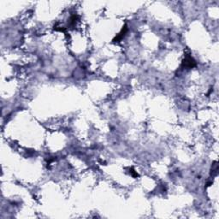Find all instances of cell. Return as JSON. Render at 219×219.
<instances>
[{"label": "cell", "mask_w": 219, "mask_h": 219, "mask_svg": "<svg viewBox=\"0 0 219 219\" xmlns=\"http://www.w3.org/2000/svg\"><path fill=\"white\" fill-rule=\"evenodd\" d=\"M196 66V62L194 61V59L190 55H186V57L184 58V60L182 63V67L183 68H193Z\"/></svg>", "instance_id": "cell-1"}, {"label": "cell", "mask_w": 219, "mask_h": 219, "mask_svg": "<svg viewBox=\"0 0 219 219\" xmlns=\"http://www.w3.org/2000/svg\"><path fill=\"white\" fill-rule=\"evenodd\" d=\"M126 32H127V26H124V28H122V32L120 33L119 34H117V35L116 36V38L113 40V41H115V42H118V41H120V40H122V38L124 37V35H125Z\"/></svg>", "instance_id": "cell-2"}]
</instances>
